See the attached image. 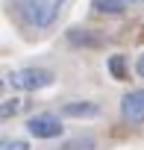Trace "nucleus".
I'll use <instances>...</instances> for the list:
<instances>
[{
	"label": "nucleus",
	"instance_id": "4",
	"mask_svg": "<svg viewBox=\"0 0 144 150\" xmlns=\"http://www.w3.org/2000/svg\"><path fill=\"white\" fill-rule=\"evenodd\" d=\"M121 118L126 124H144V88H135L121 100Z\"/></svg>",
	"mask_w": 144,
	"mask_h": 150
},
{
	"label": "nucleus",
	"instance_id": "11",
	"mask_svg": "<svg viewBox=\"0 0 144 150\" xmlns=\"http://www.w3.org/2000/svg\"><path fill=\"white\" fill-rule=\"evenodd\" d=\"M3 150H30V144L27 141H21V138H15V141H3Z\"/></svg>",
	"mask_w": 144,
	"mask_h": 150
},
{
	"label": "nucleus",
	"instance_id": "5",
	"mask_svg": "<svg viewBox=\"0 0 144 150\" xmlns=\"http://www.w3.org/2000/svg\"><path fill=\"white\" fill-rule=\"evenodd\" d=\"M62 115H68V118H97L100 106L91 103V100H71V103L62 106Z\"/></svg>",
	"mask_w": 144,
	"mask_h": 150
},
{
	"label": "nucleus",
	"instance_id": "1",
	"mask_svg": "<svg viewBox=\"0 0 144 150\" xmlns=\"http://www.w3.org/2000/svg\"><path fill=\"white\" fill-rule=\"evenodd\" d=\"M65 0H12V9L15 15L32 27V30H47L56 18H59V9H62Z\"/></svg>",
	"mask_w": 144,
	"mask_h": 150
},
{
	"label": "nucleus",
	"instance_id": "7",
	"mask_svg": "<svg viewBox=\"0 0 144 150\" xmlns=\"http://www.w3.org/2000/svg\"><path fill=\"white\" fill-rule=\"evenodd\" d=\"M91 9L100 12V15H121V12H126L129 6L124 3V0H91Z\"/></svg>",
	"mask_w": 144,
	"mask_h": 150
},
{
	"label": "nucleus",
	"instance_id": "3",
	"mask_svg": "<svg viewBox=\"0 0 144 150\" xmlns=\"http://www.w3.org/2000/svg\"><path fill=\"white\" fill-rule=\"evenodd\" d=\"M27 129H30V135H35V138H59V135H62V124H59V118L50 115V112L32 115V118L27 121Z\"/></svg>",
	"mask_w": 144,
	"mask_h": 150
},
{
	"label": "nucleus",
	"instance_id": "12",
	"mask_svg": "<svg viewBox=\"0 0 144 150\" xmlns=\"http://www.w3.org/2000/svg\"><path fill=\"white\" fill-rule=\"evenodd\" d=\"M135 71H138V77H144V56H138V62H135Z\"/></svg>",
	"mask_w": 144,
	"mask_h": 150
},
{
	"label": "nucleus",
	"instance_id": "8",
	"mask_svg": "<svg viewBox=\"0 0 144 150\" xmlns=\"http://www.w3.org/2000/svg\"><path fill=\"white\" fill-rule=\"evenodd\" d=\"M109 71H112V77H115V80H126V59H124L121 53L109 56Z\"/></svg>",
	"mask_w": 144,
	"mask_h": 150
},
{
	"label": "nucleus",
	"instance_id": "9",
	"mask_svg": "<svg viewBox=\"0 0 144 150\" xmlns=\"http://www.w3.org/2000/svg\"><path fill=\"white\" fill-rule=\"evenodd\" d=\"M62 150H94V138L91 135H83V138H74V141H68Z\"/></svg>",
	"mask_w": 144,
	"mask_h": 150
},
{
	"label": "nucleus",
	"instance_id": "2",
	"mask_svg": "<svg viewBox=\"0 0 144 150\" xmlns=\"http://www.w3.org/2000/svg\"><path fill=\"white\" fill-rule=\"evenodd\" d=\"M6 83L18 91H38V88L53 86V71H47V68H21V71L9 74Z\"/></svg>",
	"mask_w": 144,
	"mask_h": 150
},
{
	"label": "nucleus",
	"instance_id": "10",
	"mask_svg": "<svg viewBox=\"0 0 144 150\" xmlns=\"http://www.w3.org/2000/svg\"><path fill=\"white\" fill-rule=\"evenodd\" d=\"M18 109H21V100H18V97H6L3 106H0V115L9 118V115H18Z\"/></svg>",
	"mask_w": 144,
	"mask_h": 150
},
{
	"label": "nucleus",
	"instance_id": "6",
	"mask_svg": "<svg viewBox=\"0 0 144 150\" xmlns=\"http://www.w3.org/2000/svg\"><path fill=\"white\" fill-rule=\"evenodd\" d=\"M68 41L74 44V47H100L103 44V35H94V30H68Z\"/></svg>",
	"mask_w": 144,
	"mask_h": 150
},
{
	"label": "nucleus",
	"instance_id": "13",
	"mask_svg": "<svg viewBox=\"0 0 144 150\" xmlns=\"http://www.w3.org/2000/svg\"><path fill=\"white\" fill-rule=\"evenodd\" d=\"M126 6H144V0H124Z\"/></svg>",
	"mask_w": 144,
	"mask_h": 150
}]
</instances>
